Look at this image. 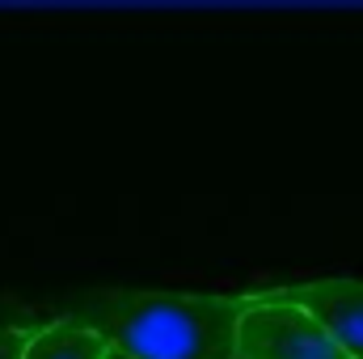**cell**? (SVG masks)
<instances>
[{
  "instance_id": "1",
  "label": "cell",
  "mask_w": 363,
  "mask_h": 359,
  "mask_svg": "<svg viewBox=\"0 0 363 359\" xmlns=\"http://www.w3.org/2000/svg\"><path fill=\"white\" fill-rule=\"evenodd\" d=\"M250 309L254 296L110 287L72 300L64 317L131 359H237L241 317Z\"/></svg>"
},
{
  "instance_id": "2",
  "label": "cell",
  "mask_w": 363,
  "mask_h": 359,
  "mask_svg": "<svg viewBox=\"0 0 363 359\" xmlns=\"http://www.w3.org/2000/svg\"><path fill=\"white\" fill-rule=\"evenodd\" d=\"M237 359H351L325 330L321 321L279 300L274 292H254V309L241 317L237 334Z\"/></svg>"
},
{
  "instance_id": "3",
  "label": "cell",
  "mask_w": 363,
  "mask_h": 359,
  "mask_svg": "<svg viewBox=\"0 0 363 359\" xmlns=\"http://www.w3.org/2000/svg\"><path fill=\"white\" fill-rule=\"evenodd\" d=\"M274 296L308 309L347 355L363 359V279H313L296 287H274Z\"/></svg>"
},
{
  "instance_id": "4",
  "label": "cell",
  "mask_w": 363,
  "mask_h": 359,
  "mask_svg": "<svg viewBox=\"0 0 363 359\" xmlns=\"http://www.w3.org/2000/svg\"><path fill=\"white\" fill-rule=\"evenodd\" d=\"M110 355V343L97 338L93 330L60 317V321H47L30 334V347L26 359H106Z\"/></svg>"
},
{
  "instance_id": "5",
  "label": "cell",
  "mask_w": 363,
  "mask_h": 359,
  "mask_svg": "<svg viewBox=\"0 0 363 359\" xmlns=\"http://www.w3.org/2000/svg\"><path fill=\"white\" fill-rule=\"evenodd\" d=\"M30 326L26 317H9L0 321V359H26V347H30Z\"/></svg>"
},
{
  "instance_id": "6",
  "label": "cell",
  "mask_w": 363,
  "mask_h": 359,
  "mask_svg": "<svg viewBox=\"0 0 363 359\" xmlns=\"http://www.w3.org/2000/svg\"><path fill=\"white\" fill-rule=\"evenodd\" d=\"M106 359H131V355H123V351H110V355H106Z\"/></svg>"
},
{
  "instance_id": "7",
  "label": "cell",
  "mask_w": 363,
  "mask_h": 359,
  "mask_svg": "<svg viewBox=\"0 0 363 359\" xmlns=\"http://www.w3.org/2000/svg\"><path fill=\"white\" fill-rule=\"evenodd\" d=\"M0 321H9V317H4V309H0Z\"/></svg>"
}]
</instances>
